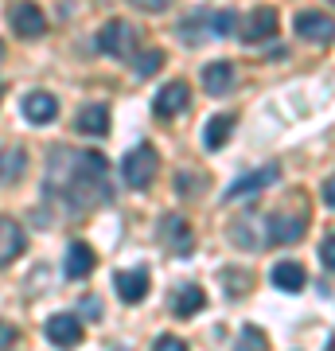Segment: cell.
Segmentation results:
<instances>
[{"instance_id":"cell-4","label":"cell","mask_w":335,"mask_h":351,"mask_svg":"<svg viewBox=\"0 0 335 351\" xmlns=\"http://www.w3.org/2000/svg\"><path fill=\"white\" fill-rule=\"evenodd\" d=\"M281 180V164L269 160V164H261V168H253V172L246 176H238L234 184L223 191V199L226 203H234V199H249V195H258V191H265L269 184H277Z\"/></svg>"},{"instance_id":"cell-3","label":"cell","mask_w":335,"mask_h":351,"mask_svg":"<svg viewBox=\"0 0 335 351\" xmlns=\"http://www.w3.org/2000/svg\"><path fill=\"white\" fill-rule=\"evenodd\" d=\"M98 47L106 51L110 59H133V51H137V27L129 24V20H110V24H101Z\"/></svg>"},{"instance_id":"cell-18","label":"cell","mask_w":335,"mask_h":351,"mask_svg":"<svg viewBox=\"0 0 335 351\" xmlns=\"http://www.w3.org/2000/svg\"><path fill=\"white\" fill-rule=\"evenodd\" d=\"M94 262H98V258H94V250H90L86 242H71V246H66V262H62V274L66 277H90V269H94Z\"/></svg>"},{"instance_id":"cell-6","label":"cell","mask_w":335,"mask_h":351,"mask_svg":"<svg viewBox=\"0 0 335 351\" xmlns=\"http://www.w3.org/2000/svg\"><path fill=\"white\" fill-rule=\"evenodd\" d=\"M230 239H234L242 250H269V219H261V215H242L238 226L230 230Z\"/></svg>"},{"instance_id":"cell-8","label":"cell","mask_w":335,"mask_h":351,"mask_svg":"<svg viewBox=\"0 0 335 351\" xmlns=\"http://www.w3.org/2000/svg\"><path fill=\"white\" fill-rule=\"evenodd\" d=\"M308 230L304 215H288V211H273L269 215V246H288Z\"/></svg>"},{"instance_id":"cell-19","label":"cell","mask_w":335,"mask_h":351,"mask_svg":"<svg viewBox=\"0 0 335 351\" xmlns=\"http://www.w3.org/2000/svg\"><path fill=\"white\" fill-rule=\"evenodd\" d=\"M203 304H207V293H203L199 285H179L175 297H172V313L179 316V320H191Z\"/></svg>"},{"instance_id":"cell-23","label":"cell","mask_w":335,"mask_h":351,"mask_svg":"<svg viewBox=\"0 0 335 351\" xmlns=\"http://www.w3.org/2000/svg\"><path fill=\"white\" fill-rule=\"evenodd\" d=\"M160 66H164V51L152 47V51H145V55H140L137 63H133V71H137L140 78H152L156 71H160Z\"/></svg>"},{"instance_id":"cell-1","label":"cell","mask_w":335,"mask_h":351,"mask_svg":"<svg viewBox=\"0 0 335 351\" xmlns=\"http://www.w3.org/2000/svg\"><path fill=\"white\" fill-rule=\"evenodd\" d=\"M43 191L55 195V199H62L66 207H78V211H90V207L110 203L113 191H110V168H106V156H101V152L55 149Z\"/></svg>"},{"instance_id":"cell-5","label":"cell","mask_w":335,"mask_h":351,"mask_svg":"<svg viewBox=\"0 0 335 351\" xmlns=\"http://www.w3.org/2000/svg\"><path fill=\"white\" fill-rule=\"evenodd\" d=\"M156 234H160V242L175 254V258H191V254H195V234H191V226H187L179 215H164L160 226H156Z\"/></svg>"},{"instance_id":"cell-7","label":"cell","mask_w":335,"mask_h":351,"mask_svg":"<svg viewBox=\"0 0 335 351\" xmlns=\"http://www.w3.org/2000/svg\"><path fill=\"white\" fill-rule=\"evenodd\" d=\"M8 24H12L16 36L24 39H39L43 32H47V16L39 12L32 0H20V4H12V12H8Z\"/></svg>"},{"instance_id":"cell-16","label":"cell","mask_w":335,"mask_h":351,"mask_svg":"<svg viewBox=\"0 0 335 351\" xmlns=\"http://www.w3.org/2000/svg\"><path fill=\"white\" fill-rule=\"evenodd\" d=\"M75 129L86 133V137H106V133H110V106H101V101L82 106L78 117H75Z\"/></svg>"},{"instance_id":"cell-15","label":"cell","mask_w":335,"mask_h":351,"mask_svg":"<svg viewBox=\"0 0 335 351\" xmlns=\"http://www.w3.org/2000/svg\"><path fill=\"white\" fill-rule=\"evenodd\" d=\"M113 285H117V297L125 304H140L149 297V269H125L113 277Z\"/></svg>"},{"instance_id":"cell-11","label":"cell","mask_w":335,"mask_h":351,"mask_svg":"<svg viewBox=\"0 0 335 351\" xmlns=\"http://www.w3.org/2000/svg\"><path fill=\"white\" fill-rule=\"evenodd\" d=\"M43 332H47V339L55 348H75L78 339H82V320L75 313H55L43 324Z\"/></svg>"},{"instance_id":"cell-29","label":"cell","mask_w":335,"mask_h":351,"mask_svg":"<svg viewBox=\"0 0 335 351\" xmlns=\"http://www.w3.org/2000/svg\"><path fill=\"white\" fill-rule=\"evenodd\" d=\"M129 4H133V8H140V12H164L172 0H129Z\"/></svg>"},{"instance_id":"cell-24","label":"cell","mask_w":335,"mask_h":351,"mask_svg":"<svg viewBox=\"0 0 335 351\" xmlns=\"http://www.w3.org/2000/svg\"><path fill=\"white\" fill-rule=\"evenodd\" d=\"M24 152L20 149H4V184H16V176L24 172Z\"/></svg>"},{"instance_id":"cell-21","label":"cell","mask_w":335,"mask_h":351,"mask_svg":"<svg viewBox=\"0 0 335 351\" xmlns=\"http://www.w3.org/2000/svg\"><path fill=\"white\" fill-rule=\"evenodd\" d=\"M230 133H234V117H230V113H214L211 121H207V129H203V149L219 152Z\"/></svg>"},{"instance_id":"cell-10","label":"cell","mask_w":335,"mask_h":351,"mask_svg":"<svg viewBox=\"0 0 335 351\" xmlns=\"http://www.w3.org/2000/svg\"><path fill=\"white\" fill-rule=\"evenodd\" d=\"M293 27H297L300 39H308V43H332L335 39V20H327L323 12H297V20H293Z\"/></svg>"},{"instance_id":"cell-27","label":"cell","mask_w":335,"mask_h":351,"mask_svg":"<svg viewBox=\"0 0 335 351\" xmlns=\"http://www.w3.org/2000/svg\"><path fill=\"white\" fill-rule=\"evenodd\" d=\"M152 351H187V343H184L179 336H156Z\"/></svg>"},{"instance_id":"cell-12","label":"cell","mask_w":335,"mask_h":351,"mask_svg":"<svg viewBox=\"0 0 335 351\" xmlns=\"http://www.w3.org/2000/svg\"><path fill=\"white\" fill-rule=\"evenodd\" d=\"M20 110H24V117L32 125H51L55 113H59V101H55V94H47V90H27L24 101H20Z\"/></svg>"},{"instance_id":"cell-17","label":"cell","mask_w":335,"mask_h":351,"mask_svg":"<svg viewBox=\"0 0 335 351\" xmlns=\"http://www.w3.org/2000/svg\"><path fill=\"white\" fill-rule=\"evenodd\" d=\"M269 281H273L281 293H300V289L308 285V274H304L300 262H277L273 274H269Z\"/></svg>"},{"instance_id":"cell-22","label":"cell","mask_w":335,"mask_h":351,"mask_svg":"<svg viewBox=\"0 0 335 351\" xmlns=\"http://www.w3.org/2000/svg\"><path fill=\"white\" fill-rule=\"evenodd\" d=\"M234 351H269V336L258 324H246L234 339Z\"/></svg>"},{"instance_id":"cell-34","label":"cell","mask_w":335,"mask_h":351,"mask_svg":"<svg viewBox=\"0 0 335 351\" xmlns=\"http://www.w3.org/2000/svg\"><path fill=\"white\" fill-rule=\"evenodd\" d=\"M327 4H335V0H327Z\"/></svg>"},{"instance_id":"cell-2","label":"cell","mask_w":335,"mask_h":351,"mask_svg":"<svg viewBox=\"0 0 335 351\" xmlns=\"http://www.w3.org/2000/svg\"><path fill=\"white\" fill-rule=\"evenodd\" d=\"M156 172H160V156H156V149H152L149 141L125 152V160H121V180L129 184V188L145 191L152 180H156Z\"/></svg>"},{"instance_id":"cell-9","label":"cell","mask_w":335,"mask_h":351,"mask_svg":"<svg viewBox=\"0 0 335 351\" xmlns=\"http://www.w3.org/2000/svg\"><path fill=\"white\" fill-rule=\"evenodd\" d=\"M187 106H191V90H187V82H168V86L156 90V98H152V110H156V117H175V113H184Z\"/></svg>"},{"instance_id":"cell-28","label":"cell","mask_w":335,"mask_h":351,"mask_svg":"<svg viewBox=\"0 0 335 351\" xmlns=\"http://www.w3.org/2000/svg\"><path fill=\"white\" fill-rule=\"evenodd\" d=\"M320 262L327 265V269H335V234H327V239H323V246H320Z\"/></svg>"},{"instance_id":"cell-30","label":"cell","mask_w":335,"mask_h":351,"mask_svg":"<svg viewBox=\"0 0 335 351\" xmlns=\"http://www.w3.org/2000/svg\"><path fill=\"white\" fill-rule=\"evenodd\" d=\"M82 313H86V320H101V301L98 297H86L82 301Z\"/></svg>"},{"instance_id":"cell-32","label":"cell","mask_w":335,"mask_h":351,"mask_svg":"<svg viewBox=\"0 0 335 351\" xmlns=\"http://www.w3.org/2000/svg\"><path fill=\"white\" fill-rule=\"evenodd\" d=\"M12 339H16V328H12V324H4V351L12 348Z\"/></svg>"},{"instance_id":"cell-26","label":"cell","mask_w":335,"mask_h":351,"mask_svg":"<svg viewBox=\"0 0 335 351\" xmlns=\"http://www.w3.org/2000/svg\"><path fill=\"white\" fill-rule=\"evenodd\" d=\"M223 281H226V293H246V289H249L246 274H234V269H226Z\"/></svg>"},{"instance_id":"cell-33","label":"cell","mask_w":335,"mask_h":351,"mask_svg":"<svg viewBox=\"0 0 335 351\" xmlns=\"http://www.w3.org/2000/svg\"><path fill=\"white\" fill-rule=\"evenodd\" d=\"M323 351H335V339H332V343H327V348H323Z\"/></svg>"},{"instance_id":"cell-14","label":"cell","mask_w":335,"mask_h":351,"mask_svg":"<svg viewBox=\"0 0 335 351\" xmlns=\"http://www.w3.org/2000/svg\"><path fill=\"white\" fill-rule=\"evenodd\" d=\"M277 36V8H253L246 20V27H242V39L246 43H265V39H273Z\"/></svg>"},{"instance_id":"cell-31","label":"cell","mask_w":335,"mask_h":351,"mask_svg":"<svg viewBox=\"0 0 335 351\" xmlns=\"http://www.w3.org/2000/svg\"><path fill=\"white\" fill-rule=\"evenodd\" d=\"M320 195H323V203H327V207H335V176H332V180H323Z\"/></svg>"},{"instance_id":"cell-20","label":"cell","mask_w":335,"mask_h":351,"mask_svg":"<svg viewBox=\"0 0 335 351\" xmlns=\"http://www.w3.org/2000/svg\"><path fill=\"white\" fill-rule=\"evenodd\" d=\"M0 234H4V250H0V262H4V265H12L16 258L24 254V230L16 226L12 215H4V219H0Z\"/></svg>"},{"instance_id":"cell-25","label":"cell","mask_w":335,"mask_h":351,"mask_svg":"<svg viewBox=\"0 0 335 351\" xmlns=\"http://www.w3.org/2000/svg\"><path fill=\"white\" fill-rule=\"evenodd\" d=\"M234 27H238V16L230 12V8H223V12L211 16V32L214 36H234Z\"/></svg>"},{"instance_id":"cell-13","label":"cell","mask_w":335,"mask_h":351,"mask_svg":"<svg viewBox=\"0 0 335 351\" xmlns=\"http://www.w3.org/2000/svg\"><path fill=\"white\" fill-rule=\"evenodd\" d=\"M203 90H207L211 98H226V94L234 90V63L214 59V63L203 66Z\"/></svg>"}]
</instances>
